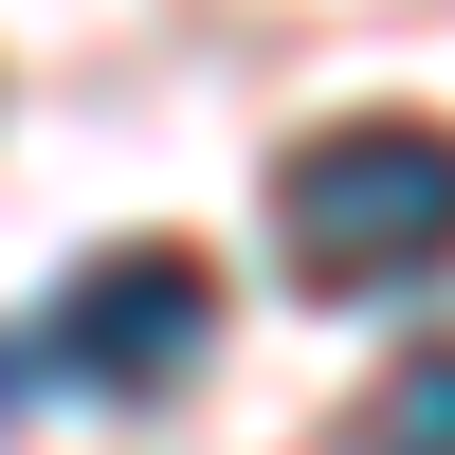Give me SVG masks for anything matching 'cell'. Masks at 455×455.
I'll return each mask as SVG.
<instances>
[{
  "label": "cell",
  "mask_w": 455,
  "mask_h": 455,
  "mask_svg": "<svg viewBox=\"0 0 455 455\" xmlns=\"http://www.w3.org/2000/svg\"><path fill=\"white\" fill-rule=\"evenodd\" d=\"M274 255L310 291H419V274H455V128H419V109L310 128L274 164Z\"/></svg>",
  "instance_id": "obj_1"
},
{
  "label": "cell",
  "mask_w": 455,
  "mask_h": 455,
  "mask_svg": "<svg viewBox=\"0 0 455 455\" xmlns=\"http://www.w3.org/2000/svg\"><path fill=\"white\" fill-rule=\"evenodd\" d=\"M55 383H92V401H164L182 364L219 347V255L201 237H109V255H73V291H55Z\"/></svg>",
  "instance_id": "obj_2"
},
{
  "label": "cell",
  "mask_w": 455,
  "mask_h": 455,
  "mask_svg": "<svg viewBox=\"0 0 455 455\" xmlns=\"http://www.w3.org/2000/svg\"><path fill=\"white\" fill-rule=\"evenodd\" d=\"M347 455H455V347H401L383 383H364V419H347Z\"/></svg>",
  "instance_id": "obj_3"
}]
</instances>
